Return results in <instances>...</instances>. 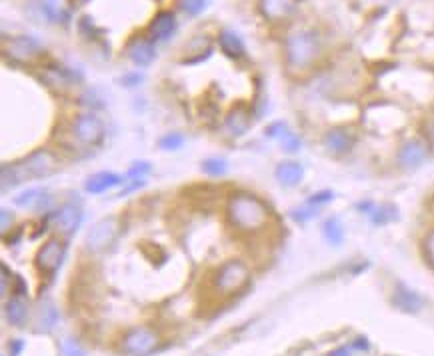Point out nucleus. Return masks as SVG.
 I'll list each match as a JSON object with an SVG mask.
<instances>
[{"label":"nucleus","instance_id":"22","mask_svg":"<svg viewBox=\"0 0 434 356\" xmlns=\"http://www.w3.org/2000/svg\"><path fill=\"white\" fill-rule=\"evenodd\" d=\"M4 316L8 320V324H13L16 329H22L28 320V302L24 296L14 294L10 301L4 302Z\"/></svg>","mask_w":434,"mask_h":356},{"label":"nucleus","instance_id":"24","mask_svg":"<svg viewBox=\"0 0 434 356\" xmlns=\"http://www.w3.org/2000/svg\"><path fill=\"white\" fill-rule=\"evenodd\" d=\"M38 8L48 22H66L70 16L64 0H38Z\"/></svg>","mask_w":434,"mask_h":356},{"label":"nucleus","instance_id":"37","mask_svg":"<svg viewBox=\"0 0 434 356\" xmlns=\"http://www.w3.org/2000/svg\"><path fill=\"white\" fill-rule=\"evenodd\" d=\"M422 135H424V140H426L430 146H434V114H430V116L424 121V124H422Z\"/></svg>","mask_w":434,"mask_h":356},{"label":"nucleus","instance_id":"14","mask_svg":"<svg viewBox=\"0 0 434 356\" xmlns=\"http://www.w3.org/2000/svg\"><path fill=\"white\" fill-rule=\"evenodd\" d=\"M392 304L398 310L406 313V315H416V313L422 310L424 301H422V296L416 290H412V288H408L402 282H398L396 288H394V292H392Z\"/></svg>","mask_w":434,"mask_h":356},{"label":"nucleus","instance_id":"35","mask_svg":"<svg viewBox=\"0 0 434 356\" xmlns=\"http://www.w3.org/2000/svg\"><path fill=\"white\" fill-rule=\"evenodd\" d=\"M13 224H14V214L6 208V206H2V208H0V233H2V236H6V233L13 228Z\"/></svg>","mask_w":434,"mask_h":356},{"label":"nucleus","instance_id":"21","mask_svg":"<svg viewBox=\"0 0 434 356\" xmlns=\"http://www.w3.org/2000/svg\"><path fill=\"white\" fill-rule=\"evenodd\" d=\"M52 203L50 194L42 189H28L14 196V205L20 208H32V210H46Z\"/></svg>","mask_w":434,"mask_h":356},{"label":"nucleus","instance_id":"12","mask_svg":"<svg viewBox=\"0 0 434 356\" xmlns=\"http://www.w3.org/2000/svg\"><path fill=\"white\" fill-rule=\"evenodd\" d=\"M356 138L349 128H330L322 137V146L324 151L330 152L332 156H344L354 149Z\"/></svg>","mask_w":434,"mask_h":356},{"label":"nucleus","instance_id":"39","mask_svg":"<svg viewBox=\"0 0 434 356\" xmlns=\"http://www.w3.org/2000/svg\"><path fill=\"white\" fill-rule=\"evenodd\" d=\"M120 83L125 84V86H139V84L142 83V74H139V72L126 74V76H122V81H120Z\"/></svg>","mask_w":434,"mask_h":356},{"label":"nucleus","instance_id":"38","mask_svg":"<svg viewBox=\"0 0 434 356\" xmlns=\"http://www.w3.org/2000/svg\"><path fill=\"white\" fill-rule=\"evenodd\" d=\"M64 355L66 356H84V348L74 338L64 341Z\"/></svg>","mask_w":434,"mask_h":356},{"label":"nucleus","instance_id":"5","mask_svg":"<svg viewBox=\"0 0 434 356\" xmlns=\"http://www.w3.org/2000/svg\"><path fill=\"white\" fill-rule=\"evenodd\" d=\"M22 180H34V178H44L55 174L58 170V158L50 151L42 149L28 154L22 163L16 165Z\"/></svg>","mask_w":434,"mask_h":356},{"label":"nucleus","instance_id":"7","mask_svg":"<svg viewBox=\"0 0 434 356\" xmlns=\"http://www.w3.org/2000/svg\"><path fill=\"white\" fill-rule=\"evenodd\" d=\"M428 154H430V144L424 138H408L396 152V165L398 168L410 172L424 165L428 160Z\"/></svg>","mask_w":434,"mask_h":356},{"label":"nucleus","instance_id":"43","mask_svg":"<svg viewBox=\"0 0 434 356\" xmlns=\"http://www.w3.org/2000/svg\"><path fill=\"white\" fill-rule=\"evenodd\" d=\"M328 356H352L350 355V348L349 346H340V348H336V350H332L330 355Z\"/></svg>","mask_w":434,"mask_h":356},{"label":"nucleus","instance_id":"42","mask_svg":"<svg viewBox=\"0 0 434 356\" xmlns=\"http://www.w3.org/2000/svg\"><path fill=\"white\" fill-rule=\"evenodd\" d=\"M352 348H356V350H368V341H366L364 336H358V338L352 343Z\"/></svg>","mask_w":434,"mask_h":356},{"label":"nucleus","instance_id":"40","mask_svg":"<svg viewBox=\"0 0 434 356\" xmlns=\"http://www.w3.org/2000/svg\"><path fill=\"white\" fill-rule=\"evenodd\" d=\"M22 348H24V341H20V338H14L8 343V352L10 356H18L22 352Z\"/></svg>","mask_w":434,"mask_h":356},{"label":"nucleus","instance_id":"41","mask_svg":"<svg viewBox=\"0 0 434 356\" xmlns=\"http://www.w3.org/2000/svg\"><path fill=\"white\" fill-rule=\"evenodd\" d=\"M14 285H16L14 292H16L18 296H24V294H27V285H24V280H22L20 276H14Z\"/></svg>","mask_w":434,"mask_h":356},{"label":"nucleus","instance_id":"36","mask_svg":"<svg viewBox=\"0 0 434 356\" xmlns=\"http://www.w3.org/2000/svg\"><path fill=\"white\" fill-rule=\"evenodd\" d=\"M335 198V192L330 191H321V192H314L310 198H308L307 203L308 205H314V206H322V205H328L330 200Z\"/></svg>","mask_w":434,"mask_h":356},{"label":"nucleus","instance_id":"27","mask_svg":"<svg viewBox=\"0 0 434 356\" xmlns=\"http://www.w3.org/2000/svg\"><path fill=\"white\" fill-rule=\"evenodd\" d=\"M368 217L372 220V224L384 226V224H388L392 220L398 219V210H396L394 205H378L372 208V212H370Z\"/></svg>","mask_w":434,"mask_h":356},{"label":"nucleus","instance_id":"2","mask_svg":"<svg viewBox=\"0 0 434 356\" xmlns=\"http://www.w3.org/2000/svg\"><path fill=\"white\" fill-rule=\"evenodd\" d=\"M286 64L290 70H307L321 55V39L314 30H296L288 34L286 44Z\"/></svg>","mask_w":434,"mask_h":356},{"label":"nucleus","instance_id":"32","mask_svg":"<svg viewBox=\"0 0 434 356\" xmlns=\"http://www.w3.org/2000/svg\"><path fill=\"white\" fill-rule=\"evenodd\" d=\"M153 170V166L148 165L146 160H139V163H134V165L128 168V172H126V178L125 180H136V178H144L148 172Z\"/></svg>","mask_w":434,"mask_h":356},{"label":"nucleus","instance_id":"23","mask_svg":"<svg viewBox=\"0 0 434 356\" xmlns=\"http://www.w3.org/2000/svg\"><path fill=\"white\" fill-rule=\"evenodd\" d=\"M218 46H220L224 55L234 58V60L246 55V46H244L242 39L238 36V32L230 30V28H224L223 32L218 34Z\"/></svg>","mask_w":434,"mask_h":356},{"label":"nucleus","instance_id":"6","mask_svg":"<svg viewBox=\"0 0 434 356\" xmlns=\"http://www.w3.org/2000/svg\"><path fill=\"white\" fill-rule=\"evenodd\" d=\"M64 256H66V242L58 236H52L38 248V252L34 256V264L42 274L52 276L62 266Z\"/></svg>","mask_w":434,"mask_h":356},{"label":"nucleus","instance_id":"33","mask_svg":"<svg viewBox=\"0 0 434 356\" xmlns=\"http://www.w3.org/2000/svg\"><path fill=\"white\" fill-rule=\"evenodd\" d=\"M422 252H424L426 262L434 268V228L424 236V240H422Z\"/></svg>","mask_w":434,"mask_h":356},{"label":"nucleus","instance_id":"9","mask_svg":"<svg viewBox=\"0 0 434 356\" xmlns=\"http://www.w3.org/2000/svg\"><path fill=\"white\" fill-rule=\"evenodd\" d=\"M72 137L76 138L80 144H86V146L100 144L102 138H104V123L94 112L78 114L72 123Z\"/></svg>","mask_w":434,"mask_h":356},{"label":"nucleus","instance_id":"31","mask_svg":"<svg viewBox=\"0 0 434 356\" xmlns=\"http://www.w3.org/2000/svg\"><path fill=\"white\" fill-rule=\"evenodd\" d=\"M318 214V206L314 205H304L300 206V208H294L293 210V220L294 222H300V224H304L308 220H312L314 217Z\"/></svg>","mask_w":434,"mask_h":356},{"label":"nucleus","instance_id":"3","mask_svg":"<svg viewBox=\"0 0 434 356\" xmlns=\"http://www.w3.org/2000/svg\"><path fill=\"white\" fill-rule=\"evenodd\" d=\"M251 282V268L240 259H230L218 266L214 273L212 285L220 294H234Z\"/></svg>","mask_w":434,"mask_h":356},{"label":"nucleus","instance_id":"29","mask_svg":"<svg viewBox=\"0 0 434 356\" xmlns=\"http://www.w3.org/2000/svg\"><path fill=\"white\" fill-rule=\"evenodd\" d=\"M0 182H2V192H8L10 189H14L16 184L22 182V177H20V172H18L16 165H2Z\"/></svg>","mask_w":434,"mask_h":356},{"label":"nucleus","instance_id":"34","mask_svg":"<svg viewBox=\"0 0 434 356\" xmlns=\"http://www.w3.org/2000/svg\"><path fill=\"white\" fill-rule=\"evenodd\" d=\"M182 8L190 16H198L206 8V0H182Z\"/></svg>","mask_w":434,"mask_h":356},{"label":"nucleus","instance_id":"25","mask_svg":"<svg viewBox=\"0 0 434 356\" xmlns=\"http://www.w3.org/2000/svg\"><path fill=\"white\" fill-rule=\"evenodd\" d=\"M322 236L332 247H340L344 242V226L338 217H328L322 222Z\"/></svg>","mask_w":434,"mask_h":356},{"label":"nucleus","instance_id":"8","mask_svg":"<svg viewBox=\"0 0 434 356\" xmlns=\"http://www.w3.org/2000/svg\"><path fill=\"white\" fill-rule=\"evenodd\" d=\"M118 233H120V220L116 217H106V219L98 220L86 234V248L94 254L102 252L116 240Z\"/></svg>","mask_w":434,"mask_h":356},{"label":"nucleus","instance_id":"4","mask_svg":"<svg viewBox=\"0 0 434 356\" xmlns=\"http://www.w3.org/2000/svg\"><path fill=\"white\" fill-rule=\"evenodd\" d=\"M160 348V336L150 327H132L122 336L120 350L126 356H150Z\"/></svg>","mask_w":434,"mask_h":356},{"label":"nucleus","instance_id":"26","mask_svg":"<svg viewBox=\"0 0 434 356\" xmlns=\"http://www.w3.org/2000/svg\"><path fill=\"white\" fill-rule=\"evenodd\" d=\"M58 322V310L52 302H44L38 308V332H50Z\"/></svg>","mask_w":434,"mask_h":356},{"label":"nucleus","instance_id":"15","mask_svg":"<svg viewBox=\"0 0 434 356\" xmlns=\"http://www.w3.org/2000/svg\"><path fill=\"white\" fill-rule=\"evenodd\" d=\"M266 137L279 140L282 151L290 152V154H294V152H298L302 149V140L298 138V135H294L293 130L288 128V124L284 123V121H274L272 124H268V128H266Z\"/></svg>","mask_w":434,"mask_h":356},{"label":"nucleus","instance_id":"19","mask_svg":"<svg viewBox=\"0 0 434 356\" xmlns=\"http://www.w3.org/2000/svg\"><path fill=\"white\" fill-rule=\"evenodd\" d=\"M176 30V18L170 11H160L153 18L150 27H148V32H150V39L153 41H168Z\"/></svg>","mask_w":434,"mask_h":356},{"label":"nucleus","instance_id":"10","mask_svg":"<svg viewBox=\"0 0 434 356\" xmlns=\"http://www.w3.org/2000/svg\"><path fill=\"white\" fill-rule=\"evenodd\" d=\"M44 55V48L32 36H16L6 44V56L18 64H30Z\"/></svg>","mask_w":434,"mask_h":356},{"label":"nucleus","instance_id":"1","mask_svg":"<svg viewBox=\"0 0 434 356\" xmlns=\"http://www.w3.org/2000/svg\"><path fill=\"white\" fill-rule=\"evenodd\" d=\"M226 220L238 233L252 234L262 231L268 224L270 210L254 192H232L226 200Z\"/></svg>","mask_w":434,"mask_h":356},{"label":"nucleus","instance_id":"11","mask_svg":"<svg viewBox=\"0 0 434 356\" xmlns=\"http://www.w3.org/2000/svg\"><path fill=\"white\" fill-rule=\"evenodd\" d=\"M84 220L83 208L78 205H72V203H66L62 205L55 212V226L58 233L62 236H72L80 228Z\"/></svg>","mask_w":434,"mask_h":356},{"label":"nucleus","instance_id":"30","mask_svg":"<svg viewBox=\"0 0 434 356\" xmlns=\"http://www.w3.org/2000/svg\"><path fill=\"white\" fill-rule=\"evenodd\" d=\"M184 142H186V138L182 132H168L164 137H160L158 140V146H160V151H181L182 146H184Z\"/></svg>","mask_w":434,"mask_h":356},{"label":"nucleus","instance_id":"17","mask_svg":"<svg viewBox=\"0 0 434 356\" xmlns=\"http://www.w3.org/2000/svg\"><path fill=\"white\" fill-rule=\"evenodd\" d=\"M120 182H125V178L111 170H100L86 178L84 182V191L88 194H102V192L111 191L114 186H118Z\"/></svg>","mask_w":434,"mask_h":356},{"label":"nucleus","instance_id":"18","mask_svg":"<svg viewBox=\"0 0 434 356\" xmlns=\"http://www.w3.org/2000/svg\"><path fill=\"white\" fill-rule=\"evenodd\" d=\"M274 178L279 180V184L286 189H294L302 182L304 178V166L298 160H284L274 168Z\"/></svg>","mask_w":434,"mask_h":356},{"label":"nucleus","instance_id":"20","mask_svg":"<svg viewBox=\"0 0 434 356\" xmlns=\"http://www.w3.org/2000/svg\"><path fill=\"white\" fill-rule=\"evenodd\" d=\"M126 56L130 58L132 64L136 67H148L156 56L154 44L146 39H134L126 46Z\"/></svg>","mask_w":434,"mask_h":356},{"label":"nucleus","instance_id":"28","mask_svg":"<svg viewBox=\"0 0 434 356\" xmlns=\"http://www.w3.org/2000/svg\"><path fill=\"white\" fill-rule=\"evenodd\" d=\"M200 170H202L206 177L220 178L228 172V163H226L224 158H206V160H202Z\"/></svg>","mask_w":434,"mask_h":356},{"label":"nucleus","instance_id":"13","mask_svg":"<svg viewBox=\"0 0 434 356\" xmlns=\"http://www.w3.org/2000/svg\"><path fill=\"white\" fill-rule=\"evenodd\" d=\"M251 124H252L251 109H248L246 104H237V107H232L230 112L226 114V118H224V128H226V132L234 138L244 137V135L251 130Z\"/></svg>","mask_w":434,"mask_h":356},{"label":"nucleus","instance_id":"16","mask_svg":"<svg viewBox=\"0 0 434 356\" xmlns=\"http://www.w3.org/2000/svg\"><path fill=\"white\" fill-rule=\"evenodd\" d=\"M258 8H260V14L268 20H284L296 13L298 0H260Z\"/></svg>","mask_w":434,"mask_h":356}]
</instances>
